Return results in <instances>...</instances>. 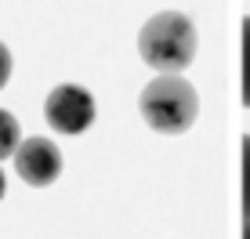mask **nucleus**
I'll list each match as a JSON object with an SVG mask.
<instances>
[{
  "label": "nucleus",
  "mask_w": 250,
  "mask_h": 239,
  "mask_svg": "<svg viewBox=\"0 0 250 239\" xmlns=\"http://www.w3.org/2000/svg\"><path fill=\"white\" fill-rule=\"evenodd\" d=\"M196 25L182 11H160L138 33V55L145 65H152L156 73H182L196 62Z\"/></svg>",
  "instance_id": "nucleus-1"
},
{
  "label": "nucleus",
  "mask_w": 250,
  "mask_h": 239,
  "mask_svg": "<svg viewBox=\"0 0 250 239\" xmlns=\"http://www.w3.org/2000/svg\"><path fill=\"white\" fill-rule=\"evenodd\" d=\"M138 109H142L145 123L152 131L185 134L196 123V116H200V98H196V87L188 80H182L178 73H160L152 83L142 87Z\"/></svg>",
  "instance_id": "nucleus-2"
},
{
  "label": "nucleus",
  "mask_w": 250,
  "mask_h": 239,
  "mask_svg": "<svg viewBox=\"0 0 250 239\" xmlns=\"http://www.w3.org/2000/svg\"><path fill=\"white\" fill-rule=\"evenodd\" d=\"M44 120L58 134H83L94 123V98L80 83H58L44 101Z\"/></svg>",
  "instance_id": "nucleus-3"
},
{
  "label": "nucleus",
  "mask_w": 250,
  "mask_h": 239,
  "mask_svg": "<svg viewBox=\"0 0 250 239\" xmlns=\"http://www.w3.org/2000/svg\"><path fill=\"white\" fill-rule=\"evenodd\" d=\"M15 170L25 185L33 189H47L62 174V152L51 138H25L15 149Z\"/></svg>",
  "instance_id": "nucleus-4"
},
{
  "label": "nucleus",
  "mask_w": 250,
  "mask_h": 239,
  "mask_svg": "<svg viewBox=\"0 0 250 239\" xmlns=\"http://www.w3.org/2000/svg\"><path fill=\"white\" fill-rule=\"evenodd\" d=\"M22 141V131H19V120H15L7 109H0V159L15 156V149H19Z\"/></svg>",
  "instance_id": "nucleus-5"
},
{
  "label": "nucleus",
  "mask_w": 250,
  "mask_h": 239,
  "mask_svg": "<svg viewBox=\"0 0 250 239\" xmlns=\"http://www.w3.org/2000/svg\"><path fill=\"white\" fill-rule=\"evenodd\" d=\"M243 105L250 109V15L243 19Z\"/></svg>",
  "instance_id": "nucleus-6"
},
{
  "label": "nucleus",
  "mask_w": 250,
  "mask_h": 239,
  "mask_svg": "<svg viewBox=\"0 0 250 239\" xmlns=\"http://www.w3.org/2000/svg\"><path fill=\"white\" fill-rule=\"evenodd\" d=\"M243 218L250 221V134L243 138Z\"/></svg>",
  "instance_id": "nucleus-7"
},
{
  "label": "nucleus",
  "mask_w": 250,
  "mask_h": 239,
  "mask_svg": "<svg viewBox=\"0 0 250 239\" xmlns=\"http://www.w3.org/2000/svg\"><path fill=\"white\" fill-rule=\"evenodd\" d=\"M7 80H11V51L0 44V91L7 87Z\"/></svg>",
  "instance_id": "nucleus-8"
},
{
  "label": "nucleus",
  "mask_w": 250,
  "mask_h": 239,
  "mask_svg": "<svg viewBox=\"0 0 250 239\" xmlns=\"http://www.w3.org/2000/svg\"><path fill=\"white\" fill-rule=\"evenodd\" d=\"M4 192H7V181H4V170H0V199H4Z\"/></svg>",
  "instance_id": "nucleus-9"
},
{
  "label": "nucleus",
  "mask_w": 250,
  "mask_h": 239,
  "mask_svg": "<svg viewBox=\"0 0 250 239\" xmlns=\"http://www.w3.org/2000/svg\"><path fill=\"white\" fill-rule=\"evenodd\" d=\"M243 239H250V221H247V225H243Z\"/></svg>",
  "instance_id": "nucleus-10"
}]
</instances>
